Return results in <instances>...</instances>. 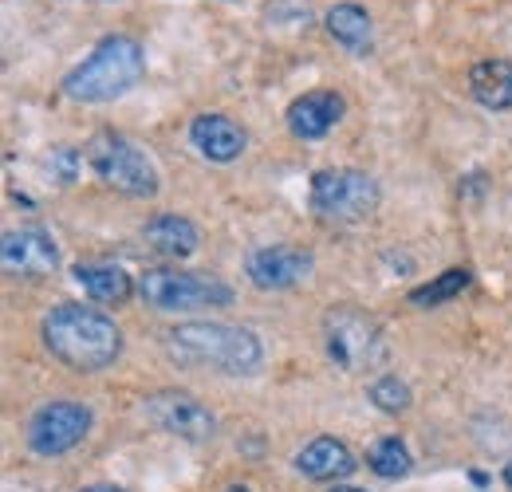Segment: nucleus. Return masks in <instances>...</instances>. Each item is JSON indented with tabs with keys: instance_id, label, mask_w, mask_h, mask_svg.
Here are the masks:
<instances>
[{
	"instance_id": "obj_20",
	"label": "nucleus",
	"mask_w": 512,
	"mask_h": 492,
	"mask_svg": "<svg viewBox=\"0 0 512 492\" xmlns=\"http://www.w3.org/2000/svg\"><path fill=\"white\" fill-rule=\"evenodd\" d=\"M367 465H371L379 477H386V481H398V477H406V473H410L414 457H410V449H406L398 437H383V441H375V445H371Z\"/></svg>"
},
{
	"instance_id": "obj_11",
	"label": "nucleus",
	"mask_w": 512,
	"mask_h": 492,
	"mask_svg": "<svg viewBox=\"0 0 512 492\" xmlns=\"http://www.w3.org/2000/svg\"><path fill=\"white\" fill-rule=\"evenodd\" d=\"M0 264L12 280H44L60 268V245L52 241V233H44L36 225L12 229V233H4Z\"/></svg>"
},
{
	"instance_id": "obj_6",
	"label": "nucleus",
	"mask_w": 512,
	"mask_h": 492,
	"mask_svg": "<svg viewBox=\"0 0 512 492\" xmlns=\"http://www.w3.org/2000/svg\"><path fill=\"white\" fill-rule=\"evenodd\" d=\"M87 162L99 174V182L119 189V193H127V197H154L158 185H162L158 166L150 162V154L138 142H130L123 134H111V130H103V134L91 138Z\"/></svg>"
},
{
	"instance_id": "obj_1",
	"label": "nucleus",
	"mask_w": 512,
	"mask_h": 492,
	"mask_svg": "<svg viewBox=\"0 0 512 492\" xmlns=\"http://www.w3.org/2000/svg\"><path fill=\"white\" fill-rule=\"evenodd\" d=\"M162 347L170 363H178L182 370H217L229 378H249L264 363V347L256 331L237 323H217V319L170 327L162 335Z\"/></svg>"
},
{
	"instance_id": "obj_24",
	"label": "nucleus",
	"mask_w": 512,
	"mask_h": 492,
	"mask_svg": "<svg viewBox=\"0 0 512 492\" xmlns=\"http://www.w3.org/2000/svg\"><path fill=\"white\" fill-rule=\"evenodd\" d=\"M331 492H367V489H339V485H335Z\"/></svg>"
},
{
	"instance_id": "obj_17",
	"label": "nucleus",
	"mask_w": 512,
	"mask_h": 492,
	"mask_svg": "<svg viewBox=\"0 0 512 492\" xmlns=\"http://www.w3.org/2000/svg\"><path fill=\"white\" fill-rule=\"evenodd\" d=\"M75 284L95 300V304H127L130 296L138 292L134 276H127L119 264H75Z\"/></svg>"
},
{
	"instance_id": "obj_23",
	"label": "nucleus",
	"mask_w": 512,
	"mask_h": 492,
	"mask_svg": "<svg viewBox=\"0 0 512 492\" xmlns=\"http://www.w3.org/2000/svg\"><path fill=\"white\" fill-rule=\"evenodd\" d=\"M225 492H253V489H245V485H229Z\"/></svg>"
},
{
	"instance_id": "obj_3",
	"label": "nucleus",
	"mask_w": 512,
	"mask_h": 492,
	"mask_svg": "<svg viewBox=\"0 0 512 492\" xmlns=\"http://www.w3.org/2000/svg\"><path fill=\"white\" fill-rule=\"evenodd\" d=\"M146 75V52L134 36H107L79 67L64 75V95L71 103H115L134 91Z\"/></svg>"
},
{
	"instance_id": "obj_18",
	"label": "nucleus",
	"mask_w": 512,
	"mask_h": 492,
	"mask_svg": "<svg viewBox=\"0 0 512 492\" xmlns=\"http://www.w3.org/2000/svg\"><path fill=\"white\" fill-rule=\"evenodd\" d=\"M469 95L489 111L512 107V63L509 60H481L469 71Z\"/></svg>"
},
{
	"instance_id": "obj_19",
	"label": "nucleus",
	"mask_w": 512,
	"mask_h": 492,
	"mask_svg": "<svg viewBox=\"0 0 512 492\" xmlns=\"http://www.w3.org/2000/svg\"><path fill=\"white\" fill-rule=\"evenodd\" d=\"M469 268H449L442 276H434L430 284H422V288H414L410 292V304L414 308H438V304H446L453 296H461L465 288H469Z\"/></svg>"
},
{
	"instance_id": "obj_10",
	"label": "nucleus",
	"mask_w": 512,
	"mask_h": 492,
	"mask_svg": "<svg viewBox=\"0 0 512 492\" xmlns=\"http://www.w3.org/2000/svg\"><path fill=\"white\" fill-rule=\"evenodd\" d=\"M316 268V256L296 245H260L245 256V276L260 292H288L304 284Z\"/></svg>"
},
{
	"instance_id": "obj_7",
	"label": "nucleus",
	"mask_w": 512,
	"mask_h": 492,
	"mask_svg": "<svg viewBox=\"0 0 512 492\" xmlns=\"http://www.w3.org/2000/svg\"><path fill=\"white\" fill-rule=\"evenodd\" d=\"M308 205L327 225H359L379 209V182L367 170H320Z\"/></svg>"
},
{
	"instance_id": "obj_25",
	"label": "nucleus",
	"mask_w": 512,
	"mask_h": 492,
	"mask_svg": "<svg viewBox=\"0 0 512 492\" xmlns=\"http://www.w3.org/2000/svg\"><path fill=\"white\" fill-rule=\"evenodd\" d=\"M505 481L512 485V465H505Z\"/></svg>"
},
{
	"instance_id": "obj_21",
	"label": "nucleus",
	"mask_w": 512,
	"mask_h": 492,
	"mask_svg": "<svg viewBox=\"0 0 512 492\" xmlns=\"http://www.w3.org/2000/svg\"><path fill=\"white\" fill-rule=\"evenodd\" d=\"M367 394H371V402H375L383 414H406V410H410V402H414L410 386H406L398 374H383V378H375Z\"/></svg>"
},
{
	"instance_id": "obj_15",
	"label": "nucleus",
	"mask_w": 512,
	"mask_h": 492,
	"mask_svg": "<svg viewBox=\"0 0 512 492\" xmlns=\"http://www.w3.org/2000/svg\"><path fill=\"white\" fill-rule=\"evenodd\" d=\"M142 241L154 248L158 256L166 260H186L201 248V229L193 225L190 217H178V213H158L142 225Z\"/></svg>"
},
{
	"instance_id": "obj_16",
	"label": "nucleus",
	"mask_w": 512,
	"mask_h": 492,
	"mask_svg": "<svg viewBox=\"0 0 512 492\" xmlns=\"http://www.w3.org/2000/svg\"><path fill=\"white\" fill-rule=\"evenodd\" d=\"M323 24H327L331 40L343 44L347 52H355V56H367L371 44H375V24H371V12L363 4H351V0L331 4L323 12Z\"/></svg>"
},
{
	"instance_id": "obj_13",
	"label": "nucleus",
	"mask_w": 512,
	"mask_h": 492,
	"mask_svg": "<svg viewBox=\"0 0 512 492\" xmlns=\"http://www.w3.org/2000/svg\"><path fill=\"white\" fill-rule=\"evenodd\" d=\"M343 95L339 91H308V95H300V99H292V107H288V130L296 134V138H304V142H316L323 134H331L335 123L343 119Z\"/></svg>"
},
{
	"instance_id": "obj_4",
	"label": "nucleus",
	"mask_w": 512,
	"mask_h": 492,
	"mask_svg": "<svg viewBox=\"0 0 512 492\" xmlns=\"http://www.w3.org/2000/svg\"><path fill=\"white\" fill-rule=\"evenodd\" d=\"M323 347H327V359L347 374L375 370L386 359V335L379 319L351 304L323 315Z\"/></svg>"
},
{
	"instance_id": "obj_14",
	"label": "nucleus",
	"mask_w": 512,
	"mask_h": 492,
	"mask_svg": "<svg viewBox=\"0 0 512 492\" xmlns=\"http://www.w3.org/2000/svg\"><path fill=\"white\" fill-rule=\"evenodd\" d=\"M355 469V453L335 437H316L296 453V473L308 481H343Z\"/></svg>"
},
{
	"instance_id": "obj_9",
	"label": "nucleus",
	"mask_w": 512,
	"mask_h": 492,
	"mask_svg": "<svg viewBox=\"0 0 512 492\" xmlns=\"http://www.w3.org/2000/svg\"><path fill=\"white\" fill-rule=\"evenodd\" d=\"M142 418L162 433H174L182 441H209L217 433V418L186 390H154L142 402Z\"/></svg>"
},
{
	"instance_id": "obj_5",
	"label": "nucleus",
	"mask_w": 512,
	"mask_h": 492,
	"mask_svg": "<svg viewBox=\"0 0 512 492\" xmlns=\"http://www.w3.org/2000/svg\"><path fill=\"white\" fill-rule=\"evenodd\" d=\"M138 300L154 311H197V308H229L233 288L205 272H182V268H146L134 276Z\"/></svg>"
},
{
	"instance_id": "obj_22",
	"label": "nucleus",
	"mask_w": 512,
	"mask_h": 492,
	"mask_svg": "<svg viewBox=\"0 0 512 492\" xmlns=\"http://www.w3.org/2000/svg\"><path fill=\"white\" fill-rule=\"evenodd\" d=\"M83 492H127V489H115V485H87Z\"/></svg>"
},
{
	"instance_id": "obj_8",
	"label": "nucleus",
	"mask_w": 512,
	"mask_h": 492,
	"mask_svg": "<svg viewBox=\"0 0 512 492\" xmlns=\"http://www.w3.org/2000/svg\"><path fill=\"white\" fill-rule=\"evenodd\" d=\"M87 433H91V406H83L75 398H60V402H44L28 418L24 437L36 457H64Z\"/></svg>"
},
{
	"instance_id": "obj_12",
	"label": "nucleus",
	"mask_w": 512,
	"mask_h": 492,
	"mask_svg": "<svg viewBox=\"0 0 512 492\" xmlns=\"http://www.w3.org/2000/svg\"><path fill=\"white\" fill-rule=\"evenodd\" d=\"M190 142L201 158H209L217 166H229V162H237L245 154L249 134H245V126H237L229 115H197L190 123Z\"/></svg>"
},
{
	"instance_id": "obj_2",
	"label": "nucleus",
	"mask_w": 512,
	"mask_h": 492,
	"mask_svg": "<svg viewBox=\"0 0 512 492\" xmlns=\"http://www.w3.org/2000/svg\"><path fill=\"white\" fill-rule=\"evenodd\" d=\"M40 339L75 374H99L123 355V331L119 323L99 308L83 304H56L40 323Z\"/></svg>"
}]
</instances>
